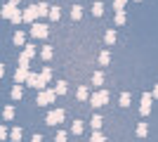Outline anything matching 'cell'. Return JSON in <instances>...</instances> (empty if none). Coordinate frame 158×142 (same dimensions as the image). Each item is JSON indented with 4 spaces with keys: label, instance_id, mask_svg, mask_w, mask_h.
<instances>
[{
    "label": "cell",
    "instance_id": "cell-28",
    "mask_svg": "<svg viewBox=\"0 0 158 142\" xmlns=\"http://www.w3.org/2000/svg\"><path fill=\"white\" fill-rule=\"evenodd\" d=\"M26 54H28V57H33V54H35V47H33V45H26Z\"/></svg>",
    "mask_w": 158,
    "mask_h": 142
},
{
    "label": "cell",
    "instance_id": "cell-14",
    "mask_svg": "<svg viewBox=\"0 0 158 142\" xmlns=\"http://www.w3.org/2000/svg\"><path fill=\"white\" fill-rule=\"evenodd\" d=\"M10 19H12V21H14V24H19V21H21V19H24V14H21V12H19V10H14V12H12V17H10Z\"/></svg>",
    "mask_w": 158,
    "mask_h": 142
},
{
    "label": "cell",
    "instance_id": "cell-22",
    "mask_svg": "<svg viewBox=\"0 0 158 142\" xmlns=\"http://www.w3.org/2000/svg\"><path fill=\"white\" fill-rule=\"evenodd\" d=\"M116 21H118V24H123V21H125V12H123V10H118V14H116Z\"/></svg>",
    "mask_w": 158,
    "mask_h": 142
},
{
    "label": "cell",
    "instance_id": "cell-1",
    "mask_svg": "<svg viewBox=\"0 0 158 142\" xmlns=\"http://www.w3.org/2000/svg\"><path fill=\"white\" fill-rule=\"evenodd\" d=\"M61 121H64V111H61V109H54V111L47 114V123H50V126H57V123H61Z\"/></svg>",
    "mask_w": 158,
    "mask_h": 142
},
{
    "label": "cell",
    "instance_id": "cell-10",
    "mask_svg": "<svg viewBox=\"0 0 158 142\" xmlns=\"http://www.w3.org/2000/svg\"><path fill=\"white\" fill-rule=\"evenodd\" d=\"M24 43H26V36L21 33V31H17L14 33V45H24Z\"/></svg>",
    "mask_w": 158,
    "mask_h": 142
},
{
    "label": "cell",
    "instance_id": "cell-32",
    "mask_svg": "<svg viewBox=\"0 0 158 142\" xmlns=\"http://www.w3.org/2000/svg\"><path fill=\"white\" fill-rule=\"evenodd\" d=\"M7 133H5V128H2V126H0V140H2V137H5Z\"/></svg>",
    "mask_w": 158,
    "mask_h": 142
},
{
    "label": "cell",
    "instance_id": "cell-29",
    "mask_svg": "<svg viewBox=\"0 0 158 142\" xmlns=\"http://www.w3.org/2000/svg\"><path fill=\"white\" fill-rule=\"evenodd\" d=\"M78 97H80V100H85V97H87V90L80 88V90H78Z\"/></svg>",
    "mask_w": 158,
    "mask_h": 142
},
{
    "label": "cell",
    "instance_id": "cell-33",
    "mask_svg": "<svg viewBox=\"0 0 158 142\" xmlns=\"http://www.w3.org/2000/svg\"><path fill=\"white\" fill-rule=\"evenodd\" d=\"M2 74H5V67H2V64H0V78H2Z\"/></svg>",
    "mask_w": 158,
    "mask_h": 142
},
{
    "label": "cell",
    "instance_id": "cell-31",
    "mask_svg": "<svg viewBox=\"0 0 158 142\" xmlns=\"http://www.w3.org/2000/svg\"><path fill=\"white\" fill-rule=\"evenodd\" d=\"M123 5H125V0H116V7H118V10H123Z\"/></svg>",
    "mask_w": 158,
    "mask_h": 142
},
{
    "label": "cell",
    "instance_id": "cell-16",
    "mask_svg": "<svg viewBox=\"0 0 158 142\" xmlns=\"http://www.w3.org/2000/svg\"><path fill=\"white\" fill-rule=\"evenodd\" d=\"M130 104V93H123L120 95V107H127Z\"/></svg>",
    "mask_w": 158,
    "mask_h": 142
},
{
    "label": "cell",
    "instance_id": "cell-9",
    "mask_svg": "<svg viewBox=\"0 0 158 142\" xmlns=\"http://www.w3.org/2000/svg\"><path fill=\"white\" fill-rule=\"evenodd\" d=\"M92 14L94 17H102V14H104V5H102V2H94L92 5Z\"/></svg>",
    "mask_w": 158,
    "mask_h": 142
},
{
    "label": "cell",
    "instance_id": "cell-18",
    "mask_svg": "<svg viewBox=\"0 0 158 142\" xmlns=\"http://www.w3.org/2000/svg\"><path fill=\"white\" fill-rule=\"evenodd\" d=\"M54 93H57V95H64V93H66V83H64V81H61V83H57Z\"/></svg>",
    "mask_w": 158,
    "mask_h": 142
},
{
    "label": "cell",
    "instance_id": "cell-34",
    "mask_svg": "<svg viewBox=\"0 0 158 142\" xmlns=\"http://www.w3.org/2000/svg\"><path fill=\"white\" fill-rule=\"evenodd\" d=\"M153 95H156V97H158V85H156V90H153Z\"/></svg>",
    "mask_w": 158,
    "mask_h": 142
},
{
    "label": "cell",
    "instance_id": "cell-15",
    "mask_svg": "<svg viewBox=\"0 0 158 142\" xmlns=\"http://www.w3.org/2000/svg\"><path fill=\"white\" fill-rule=\"evenodd\" d=\"M35 10H38V17H45V14H47V5H45V2L35 5Z\"/></svg>",
    "mask_w": 158,
    "mask_h": 142
},
{
    "label": "cell",
    "instance_id": "cell-19",
    "mask_svg": "<svg viewBox=\"0 0 158 142\" xmlns=\"http://www.w3.org/2000/svg\"><path fill=\"white\" fill-rule=\"evenodd\" d=\"M99 62H102V64H109V62H111V54H109V52H102Z\"/></svg>",
    "mask_w": 158,
    "mask_h": 142
},
{
    "label": "cell",
    "instance_id": "cell-13",
    "mask_svg": "<svg viewBox=\"0 0 158 142\" xmlns=\"http://www.w3.org/2000/svg\"><path fill=\"white\" fill-rule=\"evenodd\" d=\"M80 17H83V10H80L78 5H76V7L71 10V19H80Z\"/></svg>",
    "mask_w": 158,
    "mask_h": 142
},
{
    "label": "cell",
    "instance_id": "cell-12",
    "mask_svg": "<svg viewBox=\"0 0 158 142\" xmlns=\"http://www.w3.org/2000/svg\"><path fill=\"white\" fill-rule=\"evenodd\" d=\"M61 17V12H59V7H52V10H50V19L52 21H57Z\"/></svg>",
    "mask_w": 158,
    "mask_h": 142
},
{
    "label": "cell",
    "instance_id": "cell-21",
    "mask_svg": "<svg viewBox=\"0 0 158 142\" xmlns=\"http://www.w3.org/2000/svg\"><path fill=\"white\" fill-rule=\"evenodd\" d=\"M43 57H45V59H50V57H52V47H50V45H45V50H43Z\"/></svg>",
    "mask_w": 158,
    "mask_h": 142
},
{
    "label": "cell",
    "instance_id": "cell-35",
    "mask_svg": "<svg viewBox=\"0 0 158 142\" xmlns=\"http://www.w3.org/2000/svg\"><path fill=\"white\" fill-rule=\"evenodd\" d=\"M12 2H14V5H17V2H19V0H12Z\"/></svg>",
    "mask_w": 158,
    "mask_h": 142
},
{
    "label": "cell",
    "instance_id": "cell-4",
    "mask_svg": "<svg viewBox=\"0 0 158 142\" xmlns=\"http://www.w3.org/2000/svg\"><path fill=\"white\" fill-rule=\"evenodd\" d=\"M54 95L57 93H50V90H47V93H40L38 95V104H50V102L54 100Z\"/></svg>",
    "mask_w": 158,
    "mask_h": 142
},
{
    "label": "cell",
    "instance_id": "cell-20",
    "mask_svg": "<svg viewBox=\"0 0 158 142\" xmlns=\"http://www.w3.org/2000/svg\"><path fill=\"white\" fill-rule=\"evenodd\" d=\"M90 126H92V128H94V130H97V128H99V126H102V118H99V116H94L92 121H90Z\"/></svg>",
    "mask_w": 158,
    "mask_h": 142
},
{
    "label": "cell",
    "instance_id": "cell-5",
    "mask_svg": "<svg viewBox=\"0 0 158 142\" xmlns=\"http://www.w3.org/2000/svg\"><path fill=\"white\" fill-rule=\"evenodd\" d=\"M26 76H28L26 67H19L17 71H14V81H17V83H24V81H26Z\"/></svg>",
    "mask_w": 158,
    "mask_h": 142
},
{
    "label": "cell",
    "instance_id": "cell-7",
    "mask_svg": "<svg viewBox=\"0 0 158 142\" xmlns=\"http://www.w3.org/2000/svg\"><path fill=\"white\" fill-rule=\"evenodd\" d=\"M35 17H38V10H35V5H33V7H28L26 12H24V19H26V21H33Z\"/></svg>",
    "mask_w": 158,
    "mask_h": 142
},
{
    "label": "cell",
    "instance_id": "cell-3",
    "mask_svg": "<svg viewBox=\"0 0 158 142\" xmlns=\"http://www.w3.org/2000/svg\"><path fill=\"white\" fill-rule=\"evenodd\" d=\"M106 100H109V93L104 90V93H97V95L92 97V104H94V107H102V104H104Z\"/></svg>",
    "mask_w": 158,
    "mask_h": 142
},
{
    "label": "cell",
    "instance_id": "cell-8",
    "mask_svg": "<svg viewBox=\"0 0 158 142\" xmlns=\"http://www.w3.org/2000/svg\"><path fill=\"white\" fill-rule=\"evenodd\" d=\"M14 10H17V7H14V2H7L5 7H2V17H7V19H10V17H12V12Z\"/></svg>",
    "mask_w": 158,
    "mask_h": 142
},
{
    "label": "cell",
    "instance_id": "cell-25",
    "mask_svg": "<svg viewBox=\"0 0 158 142\" xmlns=\"http://www.w3.org/2000/svg\"><path fill=\"white\" fill-rule=\"evenodd\" d=\"M137 135H146V123H139V128H137Z\"/></svg>",
    "mask_w": 158,
    "mask_h": 142
},
{
    "label": "cell",
    "instance_id": "cell-2",
    "mask_svg": "<svg viewBox=\"0 0 158 142\" xmlns=\"http://www.w3.org/2000/svg\"><path fill=\"white\" fill-rule=\"evenodd\" d=\"M47 33H50V31H47V26H45V24H33L31 36H35V38H45Z\"/></svg>",
    "mask_w": 158,
    "mask_h": 142
},
{
    "label": "cell",
    "instance_id": "cell-27",
    "mask_svg": "<svg viewBox=\"0 0 158 142\" xmlns=\"http://www.w3.org/2000/svg\"><path fill=\"white\" fill-rule=\"evenodd\" d=\"M12 137H14V140H21V130L14 128V130H12Z\"/></svg>",
    "mask_w": 158,
    "mask_h": 142
},
{
    "label": "cell",
    "instance_id": "cell-17",
    "mask_svg": "<svg viewBox=\"0 0 158 142\" xmlns=\"http://www.w3.org/2000/svg\"><path fill=\"white\" fill-rule=\"evenodd\" d=\"M71 130L76 133V135H80V133H83V123H80V121H76V123L71 126Z\"/></svg>",
    "mask_w": 158,
    "mask_h": 142
},
{
    "label": "cell",
    "instance_id": "cell-26",
    "mask_svg": "<svg viewBox=\"0 0 158 142\" xmlns=\"http://www.w3.org/2000/svg\"><path fill=\"white\" fill-rule=\"evenodd\" d=\"M50 76H52V71H50V69H43V81H50Z\"/></svg>",
    "mask_w": 158,
    "mask_h": 142
},
{
    "label": "cell",
    "instance_id": "cell-11",
    "mask_svg": "<svg viewBox=\"0 0 158 142\" xmlns=\"http://www.w3.org/2000/svg\"><path fill=\"white\" fill-rule=\"evenodd\" d=\"M21 95H24V90H21V83H19V85H14V88H12V97H14V100H21Z\"/></svg>",
    "mask_w": 158,
    "mask_h": 142
},
{
    "label": "cell",
    "instance_id": "cell-6",
    "mask_svg": "<svg viewBox=\"0 0 158 142\" xmlns=\"http://www.w3.org/2000/svg\"><path fill=\"white\" fill-rule=\"evenodd\" d=\"M149 109H151V95L144 93V97H142V114H149Z\"/></svg>",
    "mask_w": 158,
    "mask_h": 142
},
{
    "label": "cell",
    "instance_id": "cell-30",
    "mask_svg": "<svg viewBox=\"0 0 158 142\" xmlns=\"http://www.w3.org/2000/svg\"><path fill=\"white\" fill-rule=\"evenodd\" d=\"M92 83H97V85H99V83H102V74H94L92 76Z\"/></svg>",
    "mask_w": 158,
    "mask_h": 142
},
{
    "label": "cell",
    "instance_id": "cell-23",
    "mask_svg": "<svg viewBox=\"0 0 158 142\" xmlns=\"http://www.w3.org/2000/svg\"><path fill=\"white\" fill-rule=\"evenodd\" d=\"M106 43H109V45H111V43H116V33H113V31H109V33H106Z\"/></svg>",
    "mask_w": 158,
    "mask_h": 142
},
{
    "label": "cell",
    "instance_id": "cell-24",
    "mask_svg": "<svg viewBox=\"0 0 158 142\" xmlns=\"http://www.w3.org/2000/svg\"><path fill=\"white\" fill-rule=\"evenodd\" d=\"M12 116H14V107H7V109H5V118H7V121H10Z\"/></svg>",
    "mask_w": 158,
    "mask_h": 142
}]
</instances>
